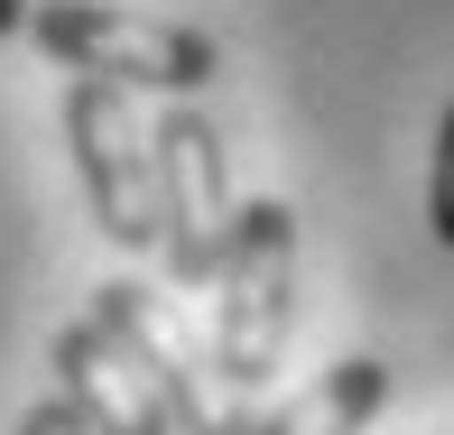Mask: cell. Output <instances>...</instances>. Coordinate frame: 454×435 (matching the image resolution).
I'll return each instance as SVG.
<instances>
[{
    "label": "cell",
    "instance_id": "cell-9",
    "mask_svg": "<svg viewBox=\"0 0 454 435\" xmlns=\"http://www.w3.org/2000/svg\"><path fill=\"white\" fill-rule=\"evenodd\" d=\"M19 435H93V417L66 399V389H56V399H37L28 417H19Z\"/></svg>",
    "mask_w": 454,
    "mask_h": 435
},
{
    "label": "cell",
    "instance_id": "cell-4",
    "mask_svg": "<svg viewBox=\"0 0 454 435\" xmlns=\"http://www.w3.org/2000/svg\"><path fill=\"white\" fill-rule=\"evenodd\" d=\"M149 149H158V260H168L176 287H214L223 251H232V176H223V139L195 102H168L149 120Z\"/></svg>",
    "mask_w": 454,
    "mask_h": 435
},
{
    "label": "cell",
    "instance_id": "cell-5",
    "mask_svg": "<svg viewBox=\"0 0 454 435\" xmlns=\"http://www.w3.org/2000/svg\"><path fill=\"white\" fill-rule=\"evenodd\" d=\"M66 149H74V176H84L93 232L121 241V251H158V149L130 120V84L74 74L66 84Z\"/></svg>",
    "mask_w": 454,
    "mask_h": 435
},
{
    "label": "cell",
    "instance_id": "cell-10",
    "mask_svg": "<svg viewBox=\"0 0 454 435\" xmlns=\"http://www.w3.org/2000/svg\"><path fill=\"white\" fill-rule=\"evenodd\" d=\"M28 10H37V0H0V37H19V28H28Z\"/></svg>",
    "mask_w": 454,
    "mask_h": 435
},
{
    "label": "cell",
    "instance_id": "cell-6",
    "mask_svg": "<svg viewBox=\"0 0 454 435\" xmlns=\"http://www.w3.org/2000/svg\"><path fill=\"white\" fill-rule=\"evenodd\" d=\"M47 361H56V389L93 417V435H176V408L158 399V380L102 334L93 315L66 324V334L47 343Z\"/></svg>",
    "mask_w": 454,
    "mask_h": 435
},
{
    "label": "cell",
    "instance_id": "cell-7",
    "mask_svg": "<svg viewBox=\"0 0 454 435\" xmlns=\"http://www.w3.org/2000/svg\"><path fill=\"white\" fill-rule=\"evenodd\" d=\"M380 408H389V370L371 361V352H353V361L316 370L297 399H278L251 435H362L371 417H380Z\"/></svg>",
    "mask_w": 454,
    "mask_h": 435
},
{
    "label": "cell",
    "instance_id": "cell-2",
    "mask_svg": "<svg viewBox=\"0 0 454 435\" xmlns=\"http://www.w3.org/2000/svg\"><path fill=\"white\" fill-rule=\"evenodd\" d=\"M28 37L56 56L66 74H102V84H139V93H204L223 74V47L185 19H139V10H112V0H37L28 10Z\"/></svg>",
    "mask_w": 454,
    "mask_h": 435
},
{
    "label": "cell",
    "instance_id": "cell-1",
    "mask_svg": "<svg viewBox=\"0 0 454 435\" xmlns=\"http://www.w3.org/2000/svg\"><path fill=\"white\" fill-rule=\"evenodd\" d=\"M287 334H297V214L278 195H260V204H241L223 278H214V361H223V380L270 389Z\"/></svg>",
    "mask_w": 454,
    "mask_h": 435
},
{
    "label": "cell",
    "instance_id": "cell-8",
    "mask_svg": "<svg viewBox=\"0 0 454 435\" xmlns=\"http://www.w3.org/2000/svg\"><path fill=\"white\" fill-rule=\"evenodd\" d=\"M427 232L454 251V102L436 120V158H427Z\"/></svg>",
    "mask_w": 454,
    "mask_h": 435
},
{
    "label": "cell",
    "instance_id": "cell-3",
    "mask_svg": "<svg viewBox=\"0 0 454 435\" xmlns=\"http://www.w3.org/2000/svg\"><path fill=\"white\" fill-rule=\"evenodd\" d=\"M93 324L158 380V399L176 408V435H251V426H260V417H251V389L223 380V361L176 324V306L158 297V287L102 278V287H93Z\"/></svg>",
    "mask_w": 454,
    "mask_h": 435
}]
</instances>
